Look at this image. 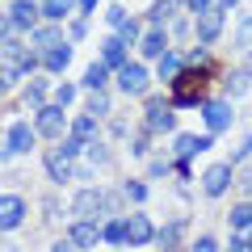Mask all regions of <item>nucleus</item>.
Returning <instances> with one entry per match:
<instances>
[{"mask_svg":"<svg viewBox=\"0 0 252 252\" xmlns=\"http://www.w3.org/2000/svg\"><path fill=\"white\" fill-rule=\"evenodd\" d=\"M105 80H109V67H105V63H89V67H84V89H89V93H101V89H105Z\"/></svg>","mask_w":252,"mask_h":252,"instance_id":"20","label":"nucleus"},{"mask_svg":"<svg viewBox=\"0 0 252 252\" xmlns=\"http://www.w3.org/2000/svg\"><path fill=\"white\" fill-rule=\"evenodd\" d=\"M210 147V135H181L177 139V160H189V156H198Z\"/></svg>","mask_w":252,"mask_h":252,"instance_id":"18","label":"nucleus"},{"mask_svg":"<svg viewBox=\"0 0 252 252\" xmlns=\"http://www.w3.org/2000/svg\"><path fill=\"white\" fill-rule=\"evenodd\" d=\"M72 139H80V143H93V139H97V118L93 114H80L72 122Z\"/></svg>","mask_w":252,"mask_h":252,"instance_id":"22","label":"nucleus"},{"mask_svg":"<svg viewBox=\"0 0 252 252\" xmlns=\"http://www.w3.org/2000/svg\"><path fill=\"white\" fill-rule=\"evenodd\" d=\"M244 72H248V76H252V55H248V67H244Z\"/></svg>","mask_w":252,"mask_h":252,"instance_id":"46","label":"nucleus"},{"mask_svg":"<svg viewBox=\"0 0 252 252\" xmlns=\"http://www.w3.org/2000/svg\"><path fill=\"white\" fill-rule=\"evenodd\" d=\"M193 252H219V240L215 235H202V240L193 244Z\"/></svg>","mask_w":252,"mask_h":252,"instance_id":"34","label":"nucleus"},{"mask_svg":"<svg viewBox=\"0 0 252 252\" xmlns=\"http://www.w3.org/2000/svg\"><path fill=\"white\" fill-rule=\"evenodd\" d=\"M21 105L38 114V109L46 105V80H30V84H26V93H21Z\"/></svg>","mask_w":252,"mask_h":252,"instance_id":"21","label":"nucleus"},{"mask_svg":"<svg viewBox=\"0 0 252 252\" xmlns=\"http://www.w3.org/2000/svg\"><path fill=\"white\" fill-rule=\"evenodd\" d=\"M34 126H26V122H13V130H9V152L13 156H21V152H30L34 147Z\"/></svg>","mask_w":252,"mask_h":252,"instance_id":"16","label":"nucleus"},{"mask_svg":"<svg viewBox=\"0 0 252 252\" xmlns=\"http://www.w3.org/2000/svg\"><path fill=\"white\" fill-rule=\"evenodd\" d=\"M122 193H126L130 202H143V198H147V185H139V181H126V185H122Z\"/></svg>","mask_w":252,"mask_h":252,"instance_id":"29","label":"nucleus"},{"mask_svg":"<svg viewBox=\"0 0 252 252\" xmlns=\"http://www.w3.org/2000/svg\"><path fill=\"white\" fill-rule=\"evenodd\" d=\"M181 231H185V223H181V219H177V223H164L160 231H156L160 248H177V244H181Z\"/></svg>","mask_w":252,"mask_h":252,"instance_id":"25","label":"nucleus"},{"mask_svg":"<svg viewBox=\"0 0 252 252\" xmlns=\"http://www.w3.org/2000/svg\"><path fill=\"white\" fill-rule=\"evenodd\" d=\"M126 223V244H152L156 240V227H152V219L143 215V210H135L130 219H122Z\"/></svg>","mask_w":252,"mask_h":252,"instance_id":"12","label":"nucleus"},{"mask_svg":"<svg viewBox=\"0 0 252 252\" xmlns=\"http://www.w3.org/2000/svg\"><path fill=\"white\" fill-rule=\"evenodd\" d=\"M9 156H13L9 152V139H0V160H9Z\"/></svg>","mask_w":252,"mask_h":252,"instance_id":"41","label":"nucleus"},{"mask_svg":"<svg viewBox=\"0 0 252 252\" xmlns=\"http://www.w3.org/2000/svg\"><path fill=\"white\" fill-rule=\"evenodd\" d=\"M139 51H143V59H160V55H168V34H164L160 26L147 30V34L139 38Z\"/></svg>","mask_w":252,"mask_h":252,"instance_id":"14","label":"nucleus"},{"mask_svg":"<svg viewBox=\"0 0 252 252\" xmlns=\"http://www.w3.org/2000/svg\"><path fill=\"white\" fill-rule=\"evenodd\" d=\"M248 152H252V135H248V139H244V143H240V152H235V160H244V156H248Z\"/></svg>","mask_w":252,"mask_h":252,"instance_id":"40","label":"nucleus"},{"mask_svg":"<svg viewBox=\"0 0 252 252\" xmlns=\"http://www.w3.org/2000/svg\"><path fill=\"white\" fill-rule=\"evenodd\" d=\"M97 4H101V0H76V9H80V13H93Z\"/></svg>","mask_w":252,"mask_h":252,"instance_id":"39","label":"nucleus"},{"mask_svg":"<svg viewBox=\"0 0 252 252\" xmlns=\"http://www.w3.org/2000/svg\"><path fill=\"white\" fill-rule=\"evenodd\" d=\"M202 118H206L210 135H223L227 126H231V105L227 101H202Z\"/></svg>","mask_w":252,"mask_h":252,"instance_id":"10","label":"nucleus"},{"mask_svg":"<svg viewBox=\"0 0 252 252\" xmlns=\"http://www.w3.org/2000/svg\"><path fill=\"white\" fill-rule=\"evenodd\" d=\"M235 4H240V0H219V9H235Z\"/></svg>","mask_w":252,"mask_h":252,"instance_id":"42","label":"nucleus"},{"mask_svg":"<svg viewBox=\"0 0 252 252\" xmlns=\"http://www.w3.org/2000/svg\"><path fill=\"white\" fill-rule=\"evenodd\" d=\"M147 84H152V72H147L143 63H130V59H126L122 67H118V89H122V93L139 97V93H147Z\"/></svg>","mask_w":252,"mask_h":252,"instance_id":"3","label":"nucleus"},{"mask_svg":"<svg viewBox=\"0 0 252 252\" xmlns=\"http://www.w3.org/2000/svg\"><path fill=\"white\" fill-rule=\"evenodd\" d=\"M105 109H109V97H105V93H93V101H89V114L97 118V114H105Z\"/></svg>","mask_w":252,"mask_h":252,"instance_id":"32","label":"nucleus"},{"mask_svg":"<svg viewBox=\"0 0 252 252\" xmlns=\"http://www.w3.org/2000/svg\"><path fill=\"white\" fill-rule=\"evenodd\" d=\"M147 126L168 135L172 126H177V114H172V101H147Z\"/></svg>","mask_w":252,"mask_h":252,"instance_id":"11","label":"nucleus"},{"mask_svg":"<svg viewBox=\"0 0 252 252\" xmlns=\"http://www.w3.org/2000/svg\"><path fill=\"white\" fill-rule=\"evenodd\" d=\"M181 63H185V59H181V55H160V80H177V76H181Z\"/></svg>","mask_w":252,"mask_h":252,"instance_id":"26","label":"nucleus"},{"mask_svg":"<svg viewBox=\"0 0 252 252\" xmlns=\"http://www.w3.org/2000/svg\"><path fill=\"white\" fill-rule=\"evenodd\" d=\"M72 63V46L67 42H59V46H51V51H42V67L46 72H63Z\"/></svg>","mask_w":252,"mask_h":252,"instance_id":"17","label":"nucleus"},{"mask_svg":"<svg viewBox=\"0 0 252 252\" xmlns=\"http://www.w3.org/2000/svg\"><path fill=\"white\" fill-rule=\"evenodd\" d=\"M9 21L17 30H38L42 26V4H38V0H13L9 4Z\"/></svg>","mask_w":252,"mask_h":252,"instance_id":"4","label":"nucleus"},{"mask_svg":"<svg viewBox=\"0 0 252 252\" xmlns=\"http://www.w3.org/2000/svg\"><path fill=\"white\" fill-rule=\"evenodd\" d=\"M30 38H34L30 46H34L38 55H42V51H51V46H59V42H63V34H59V26H55V21H42L38 30H30Z\"/></svg>","mask_w":252,"mask_h":252,"instance_id":"15","label":"nucleus"},{"mask_svg":"<svg viewBox=\"0 0 252 252\" xmlns=\"http://www.w3.org/2000/svg\"><path fill=\"white\" fill-rule=\"evenodd\" d=\"M0 67H4L13 80H26V76L38 67V59H34V51H26V42L4 38V42H0Z\"/></svg>","mask_w":252,"mask_h":252,"instance_id":"1","label":"nucleus"},{"mask_svg":"<svg viewBox=\"0 0 252 252\" xmlns=\"http://www.w3.org/2000/svg\"><path fill=\"white\" fill-rule=\"evenodd\" d=\"M67 34H72V38H76V42H80V38H84V34H89V26H84V21H72V30H67Z\"/></svg>","mask_w":252,"mask_h":252,"instance_id":"36","label":"nucleus"},{"mask_svg":"<svg viewBox=\"0 0 252 252\" xmlns=\"http://www.w3.org/2000/svg\"><path fill=\"white\" fill-rule=\"evenodd\" d=\"M231 227H252V202H240L231 210Z\"/></svg>","mask_w":252,"mask_h":252,"instance_id":"28","label":"nucleus"},{"mask_svg":"<svg viewBox=\"0 0 252 252\" xmlns=\"http://www.w3.org/2000/svg\"><path fill=\"white\" fill-rule=\"evenodd\" d=\"M139 38H143V34H139V21H135V17H126L122 26H118V42L130 46V42H139Z\"/></svg>","mask_w":252,"mask_h":252,"instance_id":"27","label":"nucleus"},{"mask_svg":"<svg viewBox=\"0 0 252 252\" xmlns=\"http://www.w3.org/2000/svg\"><path fill=\"white\" fill-rule=\"evenodd\" d=\"M105 17H109V26H114V30H118V26H122V21H126V13H122V9H118V4H114V9H109V13H105Z\"/></svg>","mask_w":252,"mask_h":252,"instance_id":"35","label":"nucleus"},{"mask_svg":"<svg viewBox=\"0 0 252 252\" xmlns=\"http://www.w3.org/2000/svg\"><path fill=\"white\" fill-rule=\"evenodd\" d=\"M9 26H13V21H9V13H0V42L9 38Z\"/></svg>","mask_w":252,"mask_h":252,"instance_id":"38","label":"nucleus"},{"mask_svg":"<svg viewBox=\"0 0 252 252\" xmlns=\"http://www.w3.org/2000/svg\"><path fill=\"white\" fill-rule=\"evenodd\" d=\"M227 26V9H219V4H210V9H202L198 17H193V30H198V42H219V34H223Z\"/></svg>","mask_w":252,"mask_h":252,"instance_id":"2","label":"nucleus"},{"mask_svg":"<svg viewBox=\"0 0 252 252\" xmlns=\"http://www.w3.org/2000/svg\"><path fill=\"white\" fill-rule=\"evenodd\" d=\"M63 126H67V118H63V109H59V105H42V109H38L34 130H38L42 139H59V135H63Z\"/></svg>","mask_w":252,"mask_h":252,"instance_id":"7","label":"nucleus"},{"mask_svg":"<svg viewBox=\"0 0 252 252\" xmlns=\"http://www.w3.org/2000/svg\"><path fill=\"white\" fill-rule=\"evenodd\" d=\"M101 244H126V223L122 219H109V223H101Z\"/></svg>","mask_w":252,"mask_h":252,"instance_id":"24","label":"nucleus"},{"mask_svg":"<svg viewBox=\"0 0 252 252\" xmlns=\"http://www.w3.org/2000/svg\"><path fill=\"white\" fill-rule=\"evenodd\" d=\"M72 101H76V89H72V84H59V93H55V105H72Z\"/></svg>","mask_w":252,"mask_h":252,"instance_id":"31","label":"nucleus"},{"mask_svg":"<svg viewBox=\"0 0 252 252\" xmlns=\"http://www.w3.org/2000/svg\"><path fill=\"white\" fill-rule=\"evenodd\" d=\"M4 89H9V76H0V93H4Z\"/></svg>","mask_w":252,"mask_h":252,"instance_id":"45","label":"nucleus"},{"mask_svg":"<svg viewBox=\"0 0 252 252\" xmlns=\"http://www.w3.org/2000/svg\"><path fill=\"white\" fill-rule=\"evenodd\" d=\"M21 223H26V198L0 193V231H17Z\"/></svg>","mask_w":252,"mask_h":252,"instance_id":"5","label":"nucleus"},{"mask_svg":"<svg viewBox=\"0 0 252 252\" xmlns=\"http://www.w3.org/2000/svg\"><path fill=\"white\" fill-rule=\"evenodd\" d=\"M46 177H51L55 185H63V181H72V177H76V168H72V156H63L59 147H55V152L46 156Z\"/></svg>","mask_w":252,"mask_h":252,"instance_id":"13","label":"nucleus"},{"mask_svg":"<svg viewBox=\"0 0 252 252\" xmlns=\"http://www.w3.org/2000/svg\"><path fill=\"white\" fill-rule=\"evenodd\" d=\"M244 248H248V252H252V227H248V240H244Z\"/></svg>","mask_w":252,"mask_h":252,"instance_id":"44","label":"nucleus"},{"mask_svg":"<svg viewBox=\"0 0 252 252\" xmlns=\"http://www.w3.org/2000/svg\"><path fill=\"white\" fill-rule=\"evenodd\" d=\"M227 185H231V164H210L202 172V189H206V198H223Z\"/></svg>","mask_w":252,"mask_h":252,"instance_id":"8","label":"nucleus"},{"mask_svg":"<svg viewBox=\"0 0 252 252\" xmlns=\"http://www.w3.org/2000/svg\"><path fill=\"white\" fill-rule=\"evenodd\" d=\"M72 9H76V0H42V17L55 21V26H59V21L67 17Z\"/></svg>","mask_w":252,"mask_h":252,"instance_id":"23","label":"nucleus"},{"mask_svg":"<svg viewBox=\"0 0 252 252\" xmlns=\"http://www.w3.org/2000/svg\"><path fill=\"white\" fill-rule=\"evenodd\" d=\"M67 244H72V248H97V244H101V223H93V219H76Z\"/></svg>","mask_w":252,"mask_h":252,"instance_id":"9","label":"nucleus"},{"mask_svg":"<svg viewBox=\"0 0 252 252\" xmlns=\"http://www.w3.org/2000/svg\"><path fill=\"white\" fill-rule=\"evenodd\" d=\"M101 63H105V67H122L126 63V42H118V34L101 42Z\"/></svg>","mask_w":252,"mask_h":252,"instance_id":"19","label":"nucleus"},{"mask_svg":"<svg viewBox=\"0 0 252 252\" xmlns=\"http://www.w3.org/2000/svg\"><path fill=\"white\" fill-rule=\"evenodd\" d=\"M59 152H63V156H72V160H76V156L84 152V143H80V139H63V143H59Z\"/></svg>","mask_w":252,"mask_h":252,"instance_id":"33","label":"nucleus"},{"mask_svg":"<svg viewBox=\"0 0 252 252\" xmlns=\"http://www.w3.org/2000/svg\"><path fill=\"white\" fill-rule=\"evenodd\" d=\"M248 84H252V76H248V72H244V67H240V72L231 76V84H227V93H244V89H248Z\"/></svg>","mask_w":252,"mask_h":252,"instance_id":"30","label":"nucleus"},{"mask_svg":"<svg viewBox=\"0 0 252 252\" xmlns=\"http://www.w3.org/2000/svg\"><path fill=\"white\" fill-rule=\"evenodd\" d=\"M72 210L80 219H93V223H97V219L105 215V193H101V189H80L76 202H72Z\"/></svg>","mask_w":252,"mask_h":252,"instance_id":"6","label":"nucleus"},{"mask_svg":"<svg viewBox=\"0 0 252 252\" xmlns=\"http://www.w3.org/2000/svg\"><path fill=\"white\" fill-rule=\"evenodd\" d=\"M51 252H72V244H55V248Z\"/></svg>","mask_w":252,"mask_h":252,"instance_id":"43","label":"nucleus"},{"mask_svg":"<svg viewBox=\"0 0 252 252\" xmlns=\"http://www.w3.org/2000/svg\"><path fill=\"white\" fill-rule=\"evenodd\" d=\"M185 4H189V9H193V17H198V13H202V9H210L215 0H185Z\"/></svg>","mask_w":252,"mask_h":252,"instance_id":"37","label":"nucleus"}]
</instances>
